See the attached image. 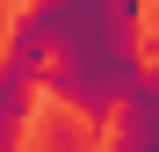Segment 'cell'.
<instances>
[{"label":"cell","mask_w":159,"mask_h":152,"mask_svg":"<svg viewBox=\"0 0 159 152\" xmlns=\"http://www.w3.org/2000/svg\"><path fill=\"white\" fill-rule=\"evenodd\" d=\"M43 29V87L72 109V123H94L123 109V94L145 80L138 58V7L116 0H51L29 7Z\"/></svg>","instance_id":"6da1fadb"},{"label":"cell","mask_w":159,"mask_h":152,"mask_svg":"<svg viewBox=\"0 0 159 152\" xmlns=\"http://www.w3.org/2000/svg\"><path fill=\"white\" fill-rule=\"evenodd\" d=\"M116 116H123V138H116L109 152H159V65L123 94V109H116Z\"/></svg>","instance_id":"7a4b0ae2"},{"label":"cell","mask_w":159,"mask_h":152,"mask_svg":"<svg viewBox=\"0 0 159 152\" xmlns=\"http://www.w3.org/2000/svg\"><path fill=\"white\" fill-rule=\"evenodd\" d=\"M43 152H87V123H72V116H58L43 131Z\"/></svg>","instance_id":"3957f363"}]
</instances>
